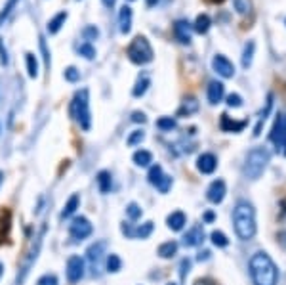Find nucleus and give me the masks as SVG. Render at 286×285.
<instances>
[{"instance_id": "1", "label": "nucleus", "mask_w": 286, "mask_h": 285, "mask_svg": "<svg viewBox=\"0 0 286 285\" xmlns=\"http://www.w3.org/2000/svg\"><path fill=\"white\" fill-rule=\"evenodd\" d=\"M250 276L254 285H277L279 270L265 251H257L250 258Z\"/></svg>"}, {"instance_id": "2", "label": "nucleus", "mask_w": 286, "mask_h": 285, "mask_svg": "<svg viewBox=\"0 0 286 285\" xmlns=\"http://www.w3.org/2000/svg\"><path fill=\"white\" fill-rule=\"evenodd\" d=\"M233 224H235L236 235L248 242L256 234V216H254V207L248 201H239L233 211Z\"/></svg>"}, {"instance_id": "3", "label": "nucleus", "mask_w": 286, "mask_h": 285, "mask_svg": "<svg viewBox=\"0 0 286 285\" xmlns=\"http://www.w3.org/2000/svg\"><path fill=\"white\" fill-rule=\"evenodd\" d=\"M71 115L80 124L82 130H90V126H92V113H90V94H88L86 88L79 90L75 94V98H73Z\"/></svg>"}, {"instance_id": "4", "label": "nucleus", "mask_w": 286, "mask_h": 285, "mask_svg": "<svg viewBox=\"0 0 286 285\" xmlns=\"http://www.w3.org/2000/svg\"><path fill=\"white\" fill-rule=\"evenodd\" d=\"M271 159V155L269 151L265 149V147H254L248 157H246V161H244V167H243V172L246 178H250V180H256L261 176V172L265 170L267 167V163Z\"/></svg>"}, {"instance_id": "5", "label": "nucleus", "mask_w": 286, "mask_h": 285, "mask_svg": "<svg viewBox=\"0 0 286 285\" xmlns=\"http://www.w3.org/2000/svg\"><path fill=\"white\" fill-rule=\"evenodd\" d=\"M126 56L132 63H136V65H145V63H149L153 61V48H151L149 40L145 37H136L132 42L128 44V48H126Z\"/></svg>"}, {"instance_id": "6", "label": "nucleus", "mask_w": 286, "mask_h": 285, "mask_svg": "<svg viewBox=\"0 0 286 285\" xmlns=\"http://www.w3.org/2000/svg\"><path fill=\"white\" fill-rule=\"evenodd\" d=\"M271 142L275 144V149L279 154L286 155V113H280L271 130Z\"/></svg>"}, {"instance_id": "7", "label": "nucleus", "mask_w": 286, "mask_h": 285, "mask_svg": "<svg viewBox=\"0 0 286 285\" xmlns=\"http://www.w3.org/2000/svg\"><path fill=\"white\" fill-rule=\"evenodd\" d=\"M42 235H44V230H42V234L36 237V242L33 243V247H31V251H29V255L25 256V260H23L21 268H19V274H17V285H21L23 281H25L27 274L31 272V268H33V264L36 262L38 253H40V247H42Z\"/></svg>"}, {"instance_id": "8", "label": "nucleus", "mask_w": 286, "mask_h": 285, "mask_svg": "<svg viewBox=\"0 0 286 285\" xmlns=\"http://www.w3.org/2000/svg\"><path fill=\"white\" fill-rule=\"evenodd\" d=\"M105 249H107V243L105 242H96L86 251V256H88V262L92 266L93 276H100L101 260H103V255H105Z\"/></svg>"}, {"instance_id": "9", "label": "nucleus", "mask_w": 286, "mask_h": 285, "mask_svg": "<svg viewBox=\"0 0 286 285\" xmlns=\"http://www.w3.org/2000/svg\"><path fill=\"white\" fill-rule=\"evenodd\" d=\"M69 234H71L73 239H86L88 235L92 234V224H90V220L84 218V216H77V218H73V222L69 224Z\"/></svg>"}, {"instance_id": "10", "label": "nucleus", "mask_w": 286, "mask_h": 285, "mask_svg": "<svg viewBox=\"0 0 286 285\" xmlns=\"http://www.w3.org/2000/svg\"><path fill=\"white\" fill-rule=\"evenodd\" d=\"M212 69L220 77H223V79H231L235 75V65L225 56H222V54H216L214 56V59H212Z\"/></svg>"}, {"instance_id": "11", "label": "nucleus", "mask_w": 286, "mask_h": 285, "mask_svg": "<svg viewBox=\"0 0 286 285\" xmlns=\"http://www.w3.org/2000/svg\"><path fill=\"white\" fill-rule=\"evenodd\" d=\"M67 278L71 283H77L84 278V260L80 256H71L67 260Z\"/></svg>"}, {"instance_id": "12", "label": "nucleus", "mask_w": 286, "mask_h": 285, "mask_svg": "<svg viewBox=\"0 0 286 285\" xmlns=\"http://www.w3.org/2000/svg\"><path fill=\"white\" fill-rule=\"evenodd\" d=\"M174 35L181 44H189L191 42V37H193V25L185 19H178L174 23Z\"/></svg>"}, {"instance_id": "13", "label": "nucleus", "mask_w": 286, "mask_h": 285, "mask_svg": "<svg viewBox=\"0 0 286 285\" xmlns=\"http://www.w3.org/2000/svg\"><path fill=\"white\" fill-rule=\"evenodd\" d=\"M225 193H227V188H225V182L223 180H214V182L210 184V188L206 191V198L210 203H222L223 198H225Z\"/></svg>"}, {"instance_id": "14", "label": "nucleus", "mask_w": 286, "mask_h": 285, "mask_svg": "<svg viewBox=\"0 0 286 285\" xmlns=\"http://www.w3.org/2000/svg\"><path fill=\"white\" fill-rule=\"evenodd\" d=\"M218 167V159L212 154H202L197 159V168H199L202 174H212Z\"/></svg>"}, {"instance_id": "15", "label": "nucleus", "mask_w": 286, "mask_h": 285, "mask_svg": "<svg viewBox=\"0 0 286 285\" xmlns=\"http://www.w3.org/2000/svg\"><path fill=\"white\" fill-rule=\"evenodd\" d=\"M202 239H204V228L197 224V226H193L183 235V245H187V247H197V245L202 243Z\"/></svg>"}, {"instance_id": "16", "label": "nucleus", "mask_w": 286, "mask_h": 285, "mask_svg": "<svg viewBox=\"0 0 286 285\" xmlns=\"http://www.w3.org/2000/svg\"><path fill=\"white\" fill-rule=\"evenodd\" d=\"M118 29L122 35L130 33V29H132V8L130 6H122L118 12Z\"/></svg>"}, {"instance_id": "17", "label": "nucleus", "mask_w": 286, "mask_h": 285, "mask_svg": "<svg viewBox=\"0 0 286 285\" xmlns=\"http://www.w3.org/2000/svg\"><path fill=\"white\" fill-rule=\"evenodd\" d=\"M220 126H222L223 132H241L244 130V126H246V121H233V119L225 115H222V121H220Z\"/></svg>"}, {"instance_id": "18", "label": "nucleus", "mask_w": 286, "mask_h": 285, "mask_svg": "<svg viewBox=\"0 0 286 285\" xmlns=\"http://www.w3.org/2000/svg\"><path fill=\"white\" fill-rule=\"evenodd\" d=\"M223 94H225V86H223L222 82H210V86H208V102L210 103H220L223 100Z\"/></svg>"}, {"instance_id": "19", "label": "nucleus", "mask_w": 286, "mask_h": 285, "mask_svg": "<svg viewBox=\"0 0 286 285\" xmlns=\"http://www.w3.org/2000/svg\"><path fill=\"white\" fill-rule=\"evenodd\" d=\"M166 224H168V228H170V230H174V232H179V230H183V226L187 224V216L181 211H174L170 216L166 218Z\"/></svg>"}, {"instance_id": "20", "label": "nucleus", "mask_w": 286, "mask_h": 285, "mask_svg": "<svg viewBox=\"0 0 286 285\" xmlns=\"http://www.w3.org/2000/svg\"><path fill=\"white\" fill-rule=\"evenodd\" d=\"M67 17H69L67 12H59V14L54 15L50 21H48V33L50 35H57L61 31V27L65 25V21H67Z\"/></svg>"}, {"instance_id": "21", "label": "nucleus", "mask_w": 286, "mask_h": 285, "mask_svg": "<svg viewBox=\"0 0 286 285\" xmlns=\"http://www.w3.org/2000/svg\"><path fill=\"white\" fill-rule=\"evenodd\" d=\"M80 207V198L77 195V193H73L71 198L67 199V203H65L63 211H61V218H69V216H73L75 212H77V209Z\"/></svg>"}, {"instance_id": "22", "label": "nucleus", "mask_w": 286, "mask_h": 285, "mask_svg": "<svg viewBox=\"0 0 286 285\" xmlns=\"http://www.w3.org/2000/svg\"><path fill=\"white\" fill-rule=\"evenodd\" d=\"M98 186H100L101 193H109L111 188H113V178H111V172L107 170H101L98 174Z\"/></svg>"}, {"instance_id": "23", "label": "nucleus", "mask_w": 286, "mask_h": 285, "mask_svg": "<svg viewBox=\"0 0 286 285\" xmlns=\"http://www.w3.org/2000/svg\"><path fill=\"white\" fill-rule=\"evenodd\" d=\"M132 159H134V163H136L137 167H149L151 163H153V155L147 149H137Z\"/></svg>"}, {"instance_id": "24", "label": "nucleus", "mask_w": 286, "mask_h": 285, "mask_svg": "<svg viewBox=\"0 0 286 285\" xmlns=\"http://www.w3.org/2000/svg\"><path fill=\"white\" fill-rule=\"evenodd\" d=\"M210 25H212V21H210V15L200 14V15H197V19H195L193 29L197 31V33H200V35H204V33H208Z\"/></svg>"}, {"instance_id": "25", "label": "nucleus", "mask_w": 286, "mask_h": 285, "mask_svg": "<svg viewBox=\"0 0 286 285\" xmlns=\"http://www.w3.org/2000/svg\"><path fill=\"white\" fill-rule=\"evenodd\" d=\"M25 61H27V73L31 79H36L38 77V61H36V56L27 52L25 54Z\"/></svg>"}, {"instance_id": "26", "label": "nucleus", "mask_w": 286, "mask_h": 285, "mask_svg": "<svg viewBox=\"0 0 286 285\" xmlns=\"http://www.w3.org/2000/svg\"><path fill=\"white\" fill-rule=\"evenodd\" d=\"M178 253V243L176 242H166L158 247V255L162 258H172V256Z\"/></svg>"}, {"instance_id": "27", "label": "nucleus", "mask_w": 286, "mask_h": 285, "mask_svg": "<svg viewBox=\"0 0 286 285\" xmlns=\"http://www.w3.org/2000/svg\"><path fill=\"white\" fill-rule=\"evenodd\" d=\"M254 50H256V44L252 42H246L244 46V52H243V67L244 69H248L252 65V58H254Z\"/></svg>"}, {"instance_id": "28", "label": "nucleus", "mask_w": 286, "mask_h": 285, "mask_svg": "<svg viewBox=\"0 0 286 285\" xmlns=\"http://www.w3.org/2000/svg\"><path fill=\"white\" fill-rule=\"evenodd\" d=\"M197 109H199V102H197L195 98H187L185 102H183V105L179 107L178 115H191V113H195Z\"/></svg>"}, {"instance_id": "29", "label": "nucleus", "mask_w": 286, "mask_h": 285, "mask_svg": "<svg viewBox=\"0 0 286 285\" xmlns=\"http://www.w3.org/2000/svg\"><path fill=\"white\" fill-rule=\"evenodd\" d=\"M151 232H153V222H145L141 226L134 228V232H132V237H139V239H145V237H149Z\"/></svg>"}, {"instance_id": "30", "label": "nucleus", "mask_w": 286, "mask_h": 285, "mask_svg": "<svg viewBox=\"0 0 286 285\" xmlns=\"http://www.w3.org/2000/svg\"><path fill=\"white\" fill-rule=\"evenodd\" d=\"M17 2H19V0H6L4 8L0 10V27L4 25V21H6L8 17H10V14L14 12V8L17 6Z\"/></svg>"}, {"instance_id": "31", "label": "nucleus", "mask_w": 286, "mask_h": 285, "mask_svg": "<svg viewBox=\"0 0 286 285\" xmlns=\"http://www.w3.org/2000/svg\"><path fill=\"white\" fill-rule=\"evenodd\" d=\"M151 81L147 79V77H143V79H139V81L136 82V86H134V90H132V96L134 98H141L145 92H147V88H149Z\"/></svg>"}, {"instance_id": "32", "label": "nucleus", "mask_w": 286, "mask_h": 285, "mask_svg": "<svg viewBox=\"0 0 286 285\" xmlns=\"http://www.w3.org/2000/svg\"><path fill=\"white\" fill-rule=\"evenodd\" d=\"M105 266H107V272H113V274H116V272L122 268V260L118 255H109L107 256V262H105Z\"/></svg>"}, {"instance_id": "33", "label": "nucleus", "mask_w": 286, "mask_h": 285, "mask_svg": "<svg viewBox=\"0 0 286 285\" xmlns=\"http://www.w3.org/2000/svg\"><path fill=\"white\" fill-rule=\"evenodd\" d=\"M77 52H79L80 56H82V58H86V59H93V58H96V48H93L90 42H82L79 48H77Z\"/></svg>"}, {"instance_id": "34", "label": "nucleus", "mask_w": 286, "mask_h": 285, "mask_svg": "<svg viewBox=\"0 0 286 285\" xmlns=\"http://www.w3.org/2000/svg\"><path fill=\"white\" fill-rule=\"evenodd\" d=\"M82 37H84V40H98L100 38V29L96 27V25H86L84 29H82Z\"/></svg>"}, {"instance_id": "35", "label": "nucleus", "mask_w": 286, "mask_h": 285, "mask_svg": "<svg viewBox=\"0 0 286 285\" xmlns=\"http://www.w3.org/2000/svg\"><path fill=\"white\" fill-rule=\"evenodd\" d=\"M155 188H157L160 193H166V191L172 188V176L168 174H162L160 178L157 180V184H155Z\"/></svg>"}, {"instance_id": "36", "label": "nucleus", "mask_w": 286, "mask_h": 285, "mask_svg": "<svg viewBox=\"0 0 286 285\" xmlns=\"http://www.w3.org/2000/svg\"><path fill=\"white\" fill-rule=\"evenodd\" d=\"M210 239H212V243H214L216 247H227L229 245V239H227V235L223 234V232H212V235H210Z\"/></svg>"}, {"instance_id": "37", "label": "nucleus", "mask_w": 286, "mask_h": 285, "mask_svg": "<svg viewBox=\"0 0 286 285\" xmlns=\"http://www.w3.org/2000/svg\"><path fill=\"white\" fill-rule=\"evenodd\" d=\"M141 207L137 203H130L128 207H126V214H128V218L130 220H137V218H141Z\"/></svg>"}, {"instance_id": "38", "label": "nucleus", "mask_w": 286, "mask_h": 285, "mask_svg": "<svg viewBox=\"0 0 286 285\" xmlns=\"http://www.w3.org/2000/svg\"><path fill=\"white\" fill-rule=\"evenodd\" d=\"M157 126L160 130H172V128H176V119L172 117H160L157 121Z\"/></svg>"}, {"instance_id": "39", "label": "nucleus", "mask_w": 286, "mask_h": 285, "mask_svg": "<svg viewBox=\"0 0 286 285\" xmlns=\"http://www.w3.org/2000/svg\"><path fill=\"white\" fill-rule=\"evenodd\" d=\"M63 77H65V81H69V82H77L80 79V71L77 69V67H67L63 71Z\"/></svg>"}, {"instance_id": "40", "label": "nucleus", "mask_w": 286, "mask_h": 285, "mask_svg": "<svg viewBox=\"0 0 286 285\" xmlns=\"http://www.w3.org/2000/svg\"><path fill=\"white\" fill-rule=\"evenodd\" d=\"M162 174H164V170H162V167H160V165H153V167H151V170H149V176H147V178H149V182L153 184V186H155V184H157V180H158V178H160Z\"/></svg>"}, {"instance_id": "41", "label": "nucleus", "mask_w": 286, "mask_h": 285, "mask_svg": "<svg viewBox=\"0 0 286 285\" xmlns=\"http://www.w3.org/2000/svg\"><path fill=\"white\" fill-rule=\"evenodd\" d=\"M38 42H40V52H42V58H44V65H46V69H50V50H48V44H46V40H44V37L38 38Z\"/></svg>"}, {"instance_id": "42", "label": "nucleus", "mask_w": 286, "mask_h": 285, "mask_svg": "<svg viewBox=\"0 0 286 285\" xmlns=\"http://www.w3.org/2000/svg\"><path fill=\"white\" fill-rule=\"evenodd\" d=\"M143 140H145V132H143V130H134L128 136L126 144H128V146H136V144H141Z\"/></svg>"}, {"instance_id": "43", "label": "nucleus", "mask_w": 286, "mask_h": 285, "mask_svg": "<svg viewBox=\"0 0 286 285\" xmlns=\"http://www.w3.org/2000/svg\"><path fill=\"white\" fill-rule=\"evenodd\" d=\"M227 105L229 107H241L243 105V98L239 94H229L227 96Z\"/></svg>"}, {"instance_id": "44", "label": "nucleus", "mask_w": 286, "mask_h": 285, "mask_svg": "<svg viewBox=\"0 0 286 285\" xmlns=\"http://www.w3.org/2000/svg\"><path fill=\"white\" fill-rule=\"evenodd\" d=\"M38 285H57V278L54 274H46V276L38 279Z\"/></svg>"}, {"instance_id": "45", "label": "nucleus", "mask_w": 286, "mask_h": 285, "mask_svg": "<svg viewBox=\"0 0 286 285\" xmlns=\"http://www.w3.org/2000/svg\"><path fill=\"white\" fill-rule=\"evenodd\" d=\"M0 63H2V65H8V63H10V58H8V50H6V46L2 44V38H0Z\"/></svg>"}, {"instance_id": "46", "label": "nucleus", "mask_w": 286, "mask_h": 285, "mask_svg": "<svg viewBox=\"0 0 286 285\" xmlns=\"http://www.w3.org/2000/svg\"><path fill=\"white\" fill-rule=\"evenodd\" d=\"M132 121H134V123H145L147 117H145V113H141V111H134V113H132Z\"/></svg>"}, {"instance_id": "47", "label": "nucleus", "mask_w": 286, "mask_h": 285, "mask_svg": "<svg viewBox=\"0 0 286 285\" xmlns=\"http://www.w3.org/2000/svg\"><path fill=\"white\" fill-rule=\"evenodd\" d=\"M189 268H191V260H183V262H181V278H185V274L187 272H189Z\"/></svg>"}, {"instance_id": "48", "label": "nucleus", "mask_w": 286, "mask_h": 285, "mask_svg": "<svg viewBox=\"0 0 286 285\" xmlns=\"http://www.w3.org/2000/svg\"><path fill=\"white\" fill-rule=\"evenodd\" d=\"M235 8L239 14H244V12H246V6H244L243 0H235Z\"/></svg>"}, {"instance_id": "49", "label": "nucleus", "mask_w": 286, "mask_h": 285, "mask_svg": "<svg viewBox=\"0 0 286 285\" xmlns=\"http://www.w3.org/2000/svg\"><path fill=\"white\" fill-rule=\"evenodd\" d=\"M195 285H214V283H212L210 279H197V281H195Z\"/></svg>"}, {"instance_id": "50", "label": "nucleus", "mask_w": 286, "mask_h": 285, "mask_svg": "<svg viewBox=\"0 0 286 285\" xmlns=\"http://www.w3.org/2000/svg\"><path fill=\"white\" fill-rule=\"evenodd\" d=\"M204 220H206V222H212V220H214V212H206V214H204Z\"/></svg>"}, {"instance_id": "51", "label": "nucleus", "mask_w": 286, "mask_h": 285, "mask_svg": "<svg viewBox=\"0 0 286 285\" xmlns=\"http://www.w3.org/2000/svg\"><path fill=\"white\" fill-rule=\"evenodd\" d=\"M101 2H103V6H107V8L114 6V0H101Z\"/></svg>"}, {"instance_id": "52", "label": "nucleus", "mask_w": 286, "mask_h": 285, "mask_svg": "<svg viewBox=\"0 0 286 285\" xmlns=\"http://www.w3.org/2000/svg\"><path fill=\"white\" fill-rule=\"evenodd\" d=\"M145 2H147V6H155L158 0H145Z\"/></svg>"}, {"instance_id": "53", "label": "nucleus", "mask_w": 286, "mask_h": 285, "mask_svg": "<svg viewBox=\"0 0 286 285\" xmlns=\"http://www.w3.org/2000/svg\"><path fill=\"white\" fill-rule=\"evenodd\" d=\"M2 272H4V266H2V262H0V278H2Z\"/></svg>"}, {"instance_id": "54", "label": "nucleus", "mask_w": 286, "mask_h": 285, "mask_svg": "<svg viewBox=\"0 0 286 285\" xmlns=\"http://www.w3.org/2000/svg\"><path fill=\"white\" fill-rule=\"evenodd\" d=\"M2 180H4V174H2V170H0V184H2Z\"/></svg>"}, {"instance_id": "55", "label": "nucleus", "mask_w": 286, "mask_h": 285, "mask_svg": "<svg viewBox=\"0 0 286 285\" xmlns=\"http://www.w3.org/2000/svg\"><path fill=\"white\" fill-rule=\"evenodd\" d=\"M212 2H216V4H222L223 0H212Z\"/></svg>"}, {"instance_id": "56", "label": "nucleus", "mask_w": 286, "mask_h": 285, "mask_svg": "<svg viewBox=\"0 0 286 285\" xmlns=\"http://www.w3.org/2000/svg\"><path fill=\"white\" fill-rule=\"evenodd\" d=\"M168 285H176V283H168Z\"/></svg>"}]
</instances>
